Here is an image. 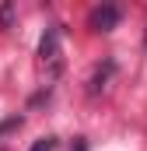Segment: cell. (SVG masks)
Listing matches in <instances>:
<instances>
[{"instance_id":"cell-1","label":"cell","mask_w":147,"mask_h":151,"mask_svg":"<svg viewBox=\"0 0 147 151\" xmlns=\"http://www.w3.org/2000/svg\"><path fill=\"white\" fill-rule=\"evenodd\" d=\"M88 25H91L95 32H112V28L119 25V7H112V4L95 7V11L88 14Z\"/></svg>"},{"instance_id":"cell-2","label":"cell","mask_w":147,"mask_h":151,"mask_svg":"<svg viewBox=\"0 0 147 151\" xmlns=\"http://www.w3.org/2000/svg\"><path fill=\"white\" fill-rule=\"evenodd\" d=\"M39 49H42V56H46V60H56V32H46V39H42V46H39Z\"/></svg>"},{"instance_id":"cell-3","label":"cell","mask_w":147,"mask_h":151,"mask_svg":"<svg viewBox=\"0 0 147 151\" xmlns=\"http://www.w3.org/2000/svg\"><path fill=\"white\" fill-rule=\"evenodd\" d=\"M53 148H56V141H53V137H42V141L32 144V151H53Z\"/></svg>"}]
</instances>
